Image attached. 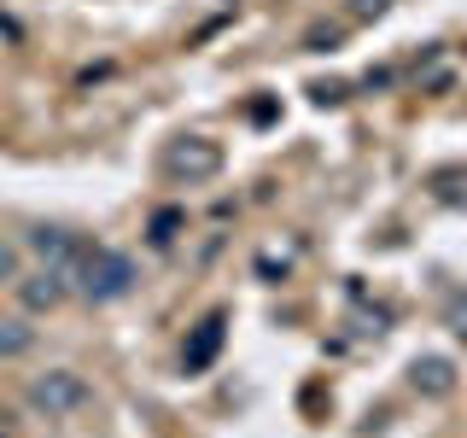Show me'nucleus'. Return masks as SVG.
<instances>
[{
	"instance_id": "obj_11",
	"label": "nucleus",
	"mask_w": 467,
	"mask_h": 438,
	"mask_svg": "<svg viewBox=\"0 0 467 438\" xmlns=\"http://www.w3.org/2000/svg\"><path fill=\"white\" fill-rule=\"evenodd\" d=\"M345 6H350L357 24H368V18H379V12H391V0H345Z\"/></svg>"
},
{
	"instance_id": "obj_10",
	"label": "nucleus",
	"mask_w": 467,
	"mask_h": 438,
	"mask_svg": "<svg viewBox=\"0 0 467 438\" xmlns=\"http://www.w3.org/2000/svg\"><path fill=\"white\" fill-rule=\"evenodd\" d=\"M18 275H24L18 245H6V240H0V287H18Z\"/></svg>"
},
{
	"instance_id": "obj_4",
	"label": "nucleus",
	"mask_w": 467,
	"mask_h": 438,
	"mask_svg": "<svg viewBox=\"0 0 467 438\" xmlns=\"http://www.w3.org/2000/svg\"><path fill=\"white\" fill-rule=\"evenodd\" d=\"M29 252L41 257V269H58L65 281H77V263L88 252V240L77 228H58V223H41V228H29Z\"/></svg>"
},
{
	"instance_id": "obj_2",
	"label": "nucleus",
	"mask_w": 467,
	"mask_h": 438,
	"mask_svg": "<svg viewBox=\"0 0 467 438\" xmlns=\"http://www.w3.org/2000/svg\"><path fill=\"white\" fill-rule=\"evenodd\" d=\"M24 398L36 415H47V421H65V415H77V409H88V380L77 369H47V374H29V386H24Z\"/></svg>"
},
{
	"instance_id": "obj_9",
	"label": "nucleus",
	"mask_w": 467,
	"mask_h": 438,
	"mask_svg": "<svg viewBox=\"0 0 467 438\" xmlns=\"http://www.w3.org/2000/svg\"><path fill=\"white\" fill-rule=\"evenodd\" d=\"M444 328L456 333V339H467V287L456 292V298H450V310H444Z\"/></svg>"
},
{
	"instance_id": "obj_6",
	"label": "nucleus",
	"mask_w": 467,
	"mask_h": 438,
	"mask_svg": "<svg viewBox=\"0 0 467 438\" xmlns=\"http://www.w3.org/2000/svg\"><path fill=\"white\" fill-rule=\"evenodd\" d=\"M223 339H228V316H204L199 328H193V339H187V374H199V369H211L216 362V350H223Z\"/></svg>"
},
{
	"instance_id": "obj_7",
	"label": "nucleus",
	"mask_w": 467,
	"mask_h": 438,
	"mask_svg": "<svg viewBox=\"0 0 467 438\" xmlns=\"http://www.w3.org/2000/svg\"><path fill=\"white\" fill-rule=\"evenodd\" d=\"M409 386H415L420 398H450V391H456V362L450 357H415Z\"/></svg>"
},
{
	"instance_id": "obj_1",
	"label": "nucleus",
	"mask_w": 467,
	"mask_h": 438,
	"mask_svg": "<svg viewBox=\"0 0 467 438\" xmlns=\"http://www.w3.org/2000/svg\"><path fill=\"white\" fill-rule=\"evenodd\" d=\"M129 287H135V263L111 245H88L77 263V281H70V292H82L88 304H117L129 298Z\"/></svg>"
},
{
	"instance_id": "obj_12",
	"label": "nucleus",
	"mask_w": 467,
	"mask_h": 438,
	"mask_svg": "<svg viewBox=\"0 0 467 438\" xmlns=\"http://www.w3.org/2000/svg\"><path fill=\"white\" fill-rule=\"evenodd\" d=\"M175 228H182V216H175V211H164V216L152 223V245H170V240H175Z\"/></svg>"
},
{
	"instance_id": "obj_8",
	"label": "nucleus",
	"mask_w": 467,
	"mask_h": 438,
	"mask_svg": "<svg viewBox=\"0 0 467 438\" xmlns=\"http://www.w3.org/2000/svg\"><path fill=\"white\" fill-rule=\"evenodd\" d=\"M29 345H36V328H29L24 316H0V362H6V357H24Z\"/></svg>"
},
{
	"instance_id": "obj_5",
	"label": "nucleus",
	"mask_w": 467,
	"mask_h": 438,
	"mask_svg": "<svg viewBox=\"0 0 467 438\" xmlns=\"http://www.w3.org/2000/svg\"><path fill=\"white\" fill-rule=\"evenodd\" d=\"M70 298V281L58 269H36V275H18V304L29 316H47V310H58V304Z\"/></svg>"
},
{
	"instance_id": "obj_3",
	"label": "nucleus",
	"mask_w": 467,
	"mask_h": 438,
	"mask_svg": "<svg viewBox=\"0 0 467 438\" xmlns=\"http://www.w3.org/2000/svg\"><path fill=\"white\" fill-rule=\"evenodd\" d=\"M164 175H175V182H211V175H223V146H216L211 135H182L164 146Z\"/></svg>"
}]
</instances>
